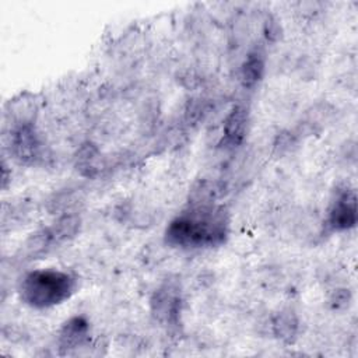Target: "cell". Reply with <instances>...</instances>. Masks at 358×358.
<instances>
[{
  "label": "cell",
  "instance_id": "cell-7",
  "mask_svg": "<svg viewBox=\"0 0 358 358\" xmlns=\"http://www.w3.org/2000/svg\"><path fill=\"white\" fill-rule=\"evenodd\" d=\"M88 322L83 316H74L64 323L59 334V347L64 351L80 347L88 337Z\"/></svg>",
  "mask_w": 358,
  "mask_h": 358
},
{
  "label": "cell",
  "instance_id": "cell-2",
  "mask_svg": "<svg viewBox=\"0 0 358 358\" xmlns=\"http://www.w3.org/2000/svg\"><path fill=\"white\" fill-rule=\"evenodd\" d=\"M77 289V280L67 271L39 268L27 273L18 287L24 303L35 309H46L67 301Z\"/></svg>",
  "mask_w": 358,
  "mask_h": 358
},
{
  "label": "cell",
  "instance_id": "cell-6",
  "mask_svg": "<svg viewBox=\"0 0 358 358\" xmlns=\"http://www.w3.org/2000/svg\"><path fill=\"white\" fill-rule=\"evenodd\" d=\"M151 308L155 317L165 323H175L180 312V295L171 285L161 287L151 299Z\"/></svg>",
  "mask_w": 358,
  "mask_h": 358
},
{
  "label": "cell",
  "instance_id": "cell-4",
  "mask_svg": "<svg viewBox=\"0 0 358 358\" xmlns=\"http://www.w3.org/2000/svg\"><path fill=\"white\" fill-rule=\"evenodd\" d=\"M357 224V197L351 189L341 190L329 210L327 225L331 231L341 232L354 228Z\"/></svg>",
  "mask_w": 358,
  "mask_h": 358
},
{
  "label": "cell",
  "instance_id": "cell-9",
  "mask_svg": "<svg viewBox=\"0 0 358 358\" xmlns=\"http://www.w3.org/2000/svg\"><path fill=\"white\" fill-rule=\"evenodd\" d=\"M274 334L285 343H291L298 331V320L294 313L281 312L273 320Z\"/></svg>",
  "mask_w": 358,
  "mask_h": 358
},
{
  "label": "cell",
  "instance_id": "cell-1",
  "mask_svg": "<svg viewBox=\"0 0 358 358\" xmlns=\"http://www.w3.org/2000/svg\"><path fill=\"white\" fill-rule=\"evenodd\" d=\"M229 234L228 211L214 203H190L166 227L165 241L180 249H204L222 245Z\"/></svg>",
  "mask_w": 358,
  "mask_h": 358
},
{
  "label": "cell",
  "instance_id": "cell-5",
  "mask_svg": "<svg viewBox=\"0 0 358 358\" xmlns=\"http://www.w3.org/2000/svg\"><path fill=\"white\" fill-rule=\"evenodd\" d=\"M248 123H249V115L248 110L236 105L234 106L229 113L227 115L222 126V144L227 148H236L239 147L248 131Z\"/></svg>",
  "mask_w": 358,
  "mask_h": 358
},
{
  "label": "cell",
  "instance_id": "cell-3",
  "mask_svg": "<svg viewBox=\"0 0 358 358\" xmlns=\"http://www.w3.org/2000/svg\"><path fill=\"white\" fill-rule=\"evenodd\" d=\"M10 151L14 159L22 165H34L41 158L42 141L32 123L22 122L13 130Z\"/></svg>",
  "mask_w": 358,
  "mask_h": 358
},
{
  "label": "cell",
  "instance_id": "cell-8",
  "mask_svg": "<svg viewBox=\"0 0 358 358\" xmlns=\"http://www.w3.org/2000/svg\"><path fill=\"white\" fill-rule=\"evenodd\" d=\"M264 67H266L264 56L257 50L250 52L241 67V80L243 87L246 88L255 87L263 78Z\"/></svg>",
  "mask_w": 358,
  "mask_h": 358
}]
</instances>
